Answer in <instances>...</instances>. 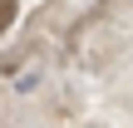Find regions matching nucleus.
<instances>
[{"instance_id":"obj_1","label":"nucleus","mask_w":133,"mask_h":128,"mask_svg":"<svg viewBox=\"0 0 133 128\" xmlns=\"http://www.w3.org/2000/svg\"><path fill=\"white\" fill-rule=\"evenodd\" d=\"M10 15H15V0H0V30L10 25Z\"/></svg>"}]
</instances>
